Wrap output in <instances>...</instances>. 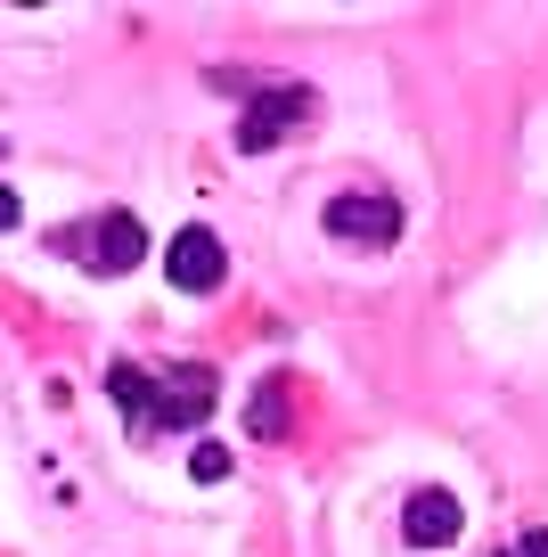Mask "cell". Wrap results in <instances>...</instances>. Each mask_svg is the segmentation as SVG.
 <instances>
[{"instance_id": "obj_5", "label": "cell", "mask_w": 548, "mask_h": 557, "mask_svg": "<svg viewBox=\"0 0 548 557\" xmlns=\"http://www.w3.org/2000/svg\"><path fill=\"white\" fill-rule=\"evenodd\" d=\"M327 230L352 246H401V206L369 197V189H344V197H327Z\"/></svg>"}, {"instance_id": "obj_1", "label": "cell", "mask_w": 548, "mask_h": 557, "mask_svg": "<svg viewBox=\"0 0 548 557\" xmlns=\"http://www.w3.org/2000/svg\"><path fill=\"white\" fill-rule=\"evenodd\" d=\"M107 394L123 401L132 435L155 443V435H180V426H205L222 377H213L205 361H180V369H132V361H115V369H107Z\"/></svg>"}, {"instance_id": "obj_2", "label": "cell", "mask_w": 548, "mask_h": 557, "mask_svg": "<svg viewBox=\"0 0 548 557\" xmlns=\"http://www.w3.org/2000/svg\"><path fill=\"white\" fill-rule=\"evenodd\" d=\"M58 255H74L99 278H123V271H139V255H148V222L123 213V206H107V213H90V222L58 230Z\"/></svg>"}, {"instance_id": "obj_10", "label": "cell", "mask_w": 548, "mask_h": 557, "mask_svg": "<svg viewBox=\"0 0 548 557\" xmlns=\"http://www.w3.org/2000/svg\"><path fill=\"white\" fill-rule=\"evenodd\" d=\"M0 230H17V189H0Z\"/></svg>"}, {"instance_id": "obj_4", "label": "cell", "mask_w": 548, "mask_h": 557, "mask_svg": "<svg viewBox=\"0 0 548 557\" xmlns=\"http://www.w3.org/2000/svg\"><path fill=\"white\" fill-rule=\"evenodd\" d=\"M164 278L180 287V296H213V287L229 278V255H222V238H213L205 222H189L180 238L164 246Z\"/></svg>"}, {"instance_id": "obj_9", "label": "cell", "mask_w": 548, "mask_h": 557, "mask_svg": "<svg viewBox=\"0 0 548 557\" xmlns=\"http://www.w3.org/2000/svg\"><path fill=\"white\" fill-rule=\"evenodd\" d=\"M499 557H548V533H524V541H508Z\"/></svg>"}, {"instance_id": "obj_8", "label": "cell", "mask_w": 548, "mask_h": 557, "mask_svg": "<svg viewBox=\"0 0 548 557\" xmlns=\"http://www.w3.org/2000/svg\"><path fill=\"white\" fill-rule=\"evenodd\" d=\"M189 475H197V484H222V475H229V451H222V443H197V451H189Z\"/></svg>"}, {"instance_id": "obj_3", "label": "cell", "mask_w": 548, "mask_h": 557, "mask_svg": "<svg viewBox=\"0 0 548 557\" xmlns=\"http://www.w3.org/2000/svg\"><path fill=\"white\" fill-rule=\"evenodd\" d=\"M303 115H311V90L303 83H262L254 99H246V115H238V148H246V157H262V148H278Z\"/></svg>"}, {"instance_id": "obj_6", "label": "cell", "mask_w": 548, "mask_h": 557, "mask_svg": "<svg viewBox=\"0 0 548 557\" xmlns=\"http://www.w3.org/2000/svg\"><path fill=\"white\" fill-rule=\"evenodd\" d=\"M459 524H466L459 492L426 484V492H410V500H401V549H450V541H459Z\"/></svg>"}, {"instance_id": "obj_7", "label": "cell", "mask_w": 548, "mask_h": 557, "mask_svg": "<svg viewBox=\"0 0 548 557\" xmlns=\"http://www.w3.org/2000/svg\"><path fill=\"white\" fill-rule=\"evenodd\" d=\"M246 426H254L262 443H278V435H287V426H295V418H287V385H262V394H254V410H246Z\"/></svg>"}]
</instances>
